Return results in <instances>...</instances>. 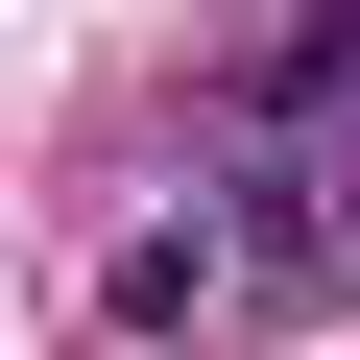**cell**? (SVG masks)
I'll return each instance as SVG.
<instances>
[]
</instances>
